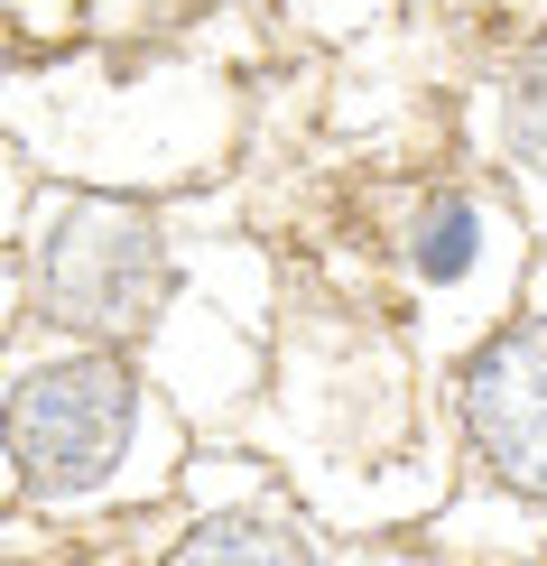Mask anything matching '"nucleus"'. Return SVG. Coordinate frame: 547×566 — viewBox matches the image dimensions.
Returning <instances> with one entry per match:
<instances>
[{"label": "nucleus", "instance_id": "f257e3e1", "mask_svg": "<svg viewBox=\"0 0 547 566\" xmlns=\"http://www.w3.org/2000/svg\"><path fill=\"white\" fill-rule=\"evenodd\" d=\"M29 270V306L56 335L75 344H130L168 316L177 261H168V232H158L149 205L122 196H56L19 251Z\"/></svg>", "mask_w": 547, "mask_h": 566}, {"label": "nucleus", "instance_id": "f03ea898", "mask_svg": "<svg viewBox=\"0 0 547 566\" xmlns=\"http://www.w3.org/2000/svg\"><path fill=\"white\" fill-rule=\"evenodd\" d=\"M139 437V371L122 344H75L10 381V492L19 502H84L122 483Z\"/></svg>", "mask_w": 547, "mask_h": 566}, {"label": "nucleus", "instance_id": "7ed1b4c3", "mask_svg": "<svg viewBox=\"0 0 547 566\" xmlns=\"http://www.w3.org/2000/svg\"><path fill=\"white\" fill-rule=\"evenodd\" d=\"M455 428L502 492L547 502V316H511L455 371Z\"/></svg>", "mask_w": 547, "mask_h": 566}, {"label": "nucleus", "instance_id": "20e7f679", "mask_svg": "<svg viewBox=\"0 0 547 566\" xmlns=\"http://www.w3.org/2000/svg\"><path fill=\"white\" fill-rule=\"evenodd\" d=\"M399 251H409L418 289H455V279H473L483 251H492V205L473 196V186H418L409 223H399Z\"/></svg>", "mask_w": 547, "mask_h": 566}, {"label": "nucleus", "instance_id": "39448f33", "mask_svg": "<svg viewBox=\"0 0 547 566\" xmlns=\"http://www.w3.org/2000/svg\"><path fill=\"white\" fill-rule=\"evenodd\" d=\"M177 557H186V566H196V557H204V566H270V557L297 566V557H325V548H316V530H306L297 511L251 502V511H204V521L177 538Z\"/></svg>", "mask_w": 547, "mask_h": 566}, {"label": "nucleus", "instance_id": "423d86ee", "mask_svg": "<svg viewBox=\"0 0 547 566\" xmlns=\"http://www.w3.org/2000/svg\"><path fill=\"white\" fill-rule=\"evenodd\" d=\"M502 158H511V177L547 205V38L519 46L511 84H502Z\"/></svg>", "mask_w": 547, "mask_h": 566}]
</instances>
